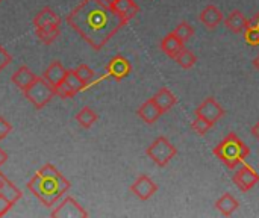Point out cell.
Instances as JSON below:
<instances>
[{
  "label": "cell",
  "instance_id": "4fadbf2b",
  "mask_svg": "<svg viewBox=\"0 0 259 218\" xmlns=\"http://www.w3.org/2000/svg\"><path fill=\"white\" fill-rule=\"evenodd\" d=\"M109 6L115 14H118L126 21L132 20L140 12V6L135 3V0H112Z\"/></svg>",
  "mask_w": 259,
  "mask_h": 218
},
{
  "label": "cell",
  "instance_id": "9c48e42d",
  "mask_svg": "<svg viewBox=\"0 0 259 218\" xmlns=\"http://www.w3.org/2000/svg\"><path fill=\"white\" fill-rule=\"evenodd\" d=\"M50 215L62 218H85L88 217V212L73 197H67L64 202L59 203L58 208H55L52 211Z\"/></svg>",
  "mask_w": 259,
  "mask_h": 218
},
{
  "label": "cell",
  "instance_id": "5b68a950",
  "mask_svg": "<svg viewBox=\"0 0 259 218\" xmlns=\"http://www.w3.org/2000/svg\"><path fill=\"white\" fill-rule=\"evenodd\" d=\"M146 155L158 165V167H167L170 161L178 155V149L168 141L165 137H158L147 149Z\"/></svg>",
  "mask_w": 259,
  "mask_h": 218
},
{
  "label": "cell",
  "instance_id": "1f68e13d",
  "mask_svg": "<svg viewBox=\"0 0 259 218\" xmlns=\"http://www.w3.org/2000/svg\"><path fill=\"white\" fill-rule=\"evenodd\" d=\"M11 61H12V56L6 52V49L3 46H0V71L3 68H6L11 64Z\"/></svg>",
  "mask_w": 259,
  "mask_h": 218
},
{
  "label": "cell",
  "instance_id": "d6986e66",
  "mask_svg": "<svg viewBox=\"0 0 259 218\" xmlns=\"http://www.w3.org/2000/svg\"><path fill=\"white\" fill-rule=\"evenodd\" d=\"M65 74H67V70L64 68V65H62L59 61H53V62L47 67V70L44 71V76H42V77H44L52 86H58V85L64 80Z\"/></svg>",
  "mask_w": 259,
  "mask_h": 218
},
{
  "label": "cell",
  "instance_id": "cb8c5ba5",
  "mask_svg": "<svg viewBox=\"0 0 259 218\" xmlns=\"http://www.w3.org/2000/svg\"><path fill=\"white\" fill-rule=\"evenodd\" d=\"M175 59H176V62H178L182 68H185V70L193 68V67L196 65V62H197V56H196L191 50H188V49H185V47L179 52V55H178Z\"/></svg>",
  "mask_w": 259,
  "mask_h": 218
},
{
  "label": "cell",
  "instance_id": "e0dca14e",
  "mask_svg": "<svg viewBox=\"0 0 259 218\" xmlns=\"http://www.w3.org/2000/svg\"><path fill=\"white\" fill-rule=\"evenodd\" d=\"M153 100H155V103L158 105V108L161 109V112L164 114V112H168L176 103H178V99H176V96L167 88V86H162L153 97H152Z\"/></svg>",
  "mask_w": 259,
  "mask_h": 218
},
{
  "label": "cell",
  "instance_id": "e575fe53",
  "mask_svg": "<svg viewBox=\"0 0 259 218\" xmlns=\"http://www.w3.org/2000/svg\"><path fill=\"white\" fill-rule=\"evenodd\" d=\"M6 159H8V155H6V152H3L2 149H0V167L6 162Z\"/></svg>",
  "mask_w": 259,
  "mask_h": 218
},
{
  "label": "cell",
  "instance_id": "f1b7e54d",
  "mask_svg": "<svg viewBox=\"0 0 259 218\" xmlns=\"http://www.w3.org/2000/svg\"><path fill=\"white\" fill-rule=\"evenodd\" d=\"M244 41H246L249 46H253V47L259 46V29L258 27L247 24V27H246V30H244Z\"/></svg>",
  "mask_w": 259,
  "mask_h": 218
},
{
  "label": "cell",
  "instance_id": "4dcf8cb0",
  "mask_svg": "<svg viewBox=\"0 0 259 218\" xmlns=\"http://www.w3.org/2000/svg\"><path fill=\"white\" fill-rule=\"evenodd\" d=\"M12 132V126L8 120H5L3 117H0V141L5 140L9 134Z\"/></svg>",
  "mask_w": 259,
  "mask_h": 218
},
{
  "label": "cell",
  "instance_id": "8992f818",
  "mask_svg": "<svg viewBox=\"0 0 259 218\" xmlns=\"http://www.w3.org/2000/svg\"><path fill=\"white\" fill-rule=\"evenodd\" d=\"M83 86L85 85L79 80V77L74 74V71L67 70L64 80L58 86H55V94L59 99H70V97H74L79 91H82Z\"/></svg>",
  "mask_w": 259,
  "mask_h": 218
},
{
  "label": "cell",
  "instance_id": "d590c367",
  "mask_svg": "<svg viewBox=\"0 0 259 218\" xmlns=\"http://www.w3.org/2000/svg\"><path fill=\"white\" fill-rule=\"evenodd\" d=\"M253 67H255V68L259 71V55L255 58V59H253Z\"/></svg>",
  "mask_w": 259,
  "mask_h": 218
},
{
  "label": "cell",
  "instance_id": "ffe728a7",
  "mask_svg": "<svg viewBox=\"0 0 259 218\" xmlns=\"http://www.w3.org/2000/svg\"><path fill=\"white\" fill-rule=\"evenodd\" d=\"M240 208V202L231 194V193H225L217 202H215V209L223 214L225 217H231L237 209Z\"/></svg>",
  "mask_w": 259,
  "mask_h": 218
},
{
  "label": "cell",
  "instance_id": "6da1fadb",
  "mask_svg": "<svg viewBox=\"0 0 259 218\" xmlns=\"http://www.w3.org/2000/svg\"><path fill=\"white\" fill-rule=\"evenodd\" d=\"M67 23L94 50H102L109 39L127 24L124 18L102 0H82L68 15Z\"/></svg>",
  "mask_w": 259,
  "mask_h": 218
},
{
  "label": "cell",
  "instance_id": "8fae6325",
  "mask_svg": "<svg viewBox=\"0 0 259 218\" xmlns=\"http://www.w3.org/2000/svg\"><path fill=\"white\" fill-rule=\"evenodd\" d=\"M131 191L135 197H138L140 200L146 202L149 200L152 196H155V193L158 191V185L146 175H141L132 185H131Z\"/></svg>",
  "mask_w": 259,
  "mask_h": 218
},
{
  "label": "cell",
  "instance_id": "52a82bcc",
  "mask_svg": "<svg viewBox=\"0 0 259 218\" xmlns=\"http://www.w3.org/2000/svg\"><path fill=\"white\" fill-rule=\"evenodd\" d=\"M232 181L240 188V191L247 193V191H250L253 187H256L259 184V175L250 165L244 164L238 171H235Z\"/></svg>",
  "mask_w": 259,
  "mask_h": 218
},
{
  "label": "cell",
  "instance_id": "d6a6232c",
  "mask_svg": "<svg viewBox=\"0 0 259 218\" xmlns=\"http://www.w3.org/2000/svg\"><path fill=\"white\" fill-rule=\"evenodd\" d=\"M250 132H252L253 138H255V140H258V141H259V120L256 121V123H255V126L252 127V130H250Z\"/></svg>",
  "mask_w": 259,
  "mask_h": 218
},
{
  "label": "cell",
  "instance_id": "f546056e",
  "mask_svg": "<svg viewBox=\"0 0 259 218\" xmlns=\"http://www.w3.org/2000/svg\"><path fill=\"white\" fill-rule=\"evenodd\" d=\"M12 206H14V202L5 194H0V217H5Z\"/></svg>",
  "mask_w": 259,
  "mask_h": 218
},
{
  "label": "cell",
  "instance_id": "484cf974",
  "mask_svg": "<svg viewBox=\"0 0 259 218\" xmlns=\"http://www.w3.org/2000/svg\"><path fill=\"white\" fill-rule=\"evenodd\" d=\"M173 33H175L178 38H181L184 42H187L188 39H191V38L194 36V27H193L190 23L182 21V23H179V24L175 27Z\"/></svg>",
  "mask_w": 259,
  "mask_h": 218
},
{
  "label": "cell",
  "instance_id": "2e32d148",
  "mask_svg": "<svg viewBox=\"0 0 259 218\" xmlns=\"http://www.w3.org/2000/svg\"><path fill=\"white\" fill-rule=\"evenodd\" d=\"M159 47H161V50H162L167 56H170V58L175 59V58L179 55V52L185 47V42H184L181 38H178L173 32H170V33H167V35L162 38Z\"/></svg>",
  "mask_w": 259,
  "mask_h": 218
},
{
  "label": "cell",
  "instance_id": "7402d4cb",
  "mask_svg": "<svg viewBox=\"0 0 259 218\" xmlns=\"http://www.w3.org/2000/svg\"><path fill=\"white\" fill-rule=\"evenodd\" d=\"M0 194H5L6 197H9L14 203L17 200H20L21 197V193L18 191V188L0 171Z\"/></svg>",
  "mask_w": 259,
  "mask_h": 218
},
{
  "label": "cell",
  "instance_id": "ba28073f",
  "mask_svg": "<svg viewBox=\"0 0 259 218\" xmlns=\"http://www.w3.org/2000/svg\"><path fill=\"white\" fill-rule=\"evenodd\" d=\"M196 115H200L215 124L222 117H225V109L214 97H208L199 105V108L196 109Z\"/></svg>",
  "mask_w": 259,
  "mask_h": 218
},
{
  "label": "cell",
  "instance_id": "5bb4252c",
  "mask_svg": "<svg viewBox=\"0 0 259 218\" xmlns=\"http://www.w3.org/2000/svg\"><path fill=\"white\" fill-rule=\"evenodd\" d=\"M199 20L202 24L208 29H215L223 21V14L215 5H208L203 8V11L199 14Z\"/></svg>",
  "mask_w": 259,
  "mask_h": 218
},
{
  "label": "cell",
  "instance_id": "ac0fdd59",
  "mask_svg": "<svg viewBox=\"0 0 259 218\" xmlns=\"http://www.w3.org/2000/svg\"><path fill=\"white\" fill-rule=\"evenodd\" d=\"M247 24H249V20H247V18L244 17V14H243L241 11H238V9L232 11V12L226 17V20H225V26H226L231 32H234V33H241V32H244L246 27H247Z\"/></svg>",
  "mask_w": 259,
  "mask_h": 218
},
{
  "label": "cell",
  "instance_id": "8d00e7d4",
  "mask_svg": "<svg viewBox=\"0 0 259 218\" xmlns=\"http://www.w3.org/2000/svg\"><path fill=\"white\" fill-rule=\"evenodd\" d=\"M102 2H105V3H111L112 0H102Z\"/></svg>",
  "mask_w": 259,
  "mask_h": 218
},
{
  "label": "cell",
  "instance_id": "30bf717a",
  "mask_svg": "<svg viewBox=\"0 0 259 218\" xmlns=\"http://www.w3.org/2000/svg\"><path fill=\"white\" fill-rule=\"evenodd\" d=\"M132 71V65L129 62L127 58L117 55L114 56L108 64H106V73L114 79V80H123L124 77H127Z\"/></svg>",
  "mask_w": 259,
  "mask_h": 218
},
{
  "label": "cell",
  "instance_id": "83f0119b",
  "mask_svg": "<svg viewBox=\"0 0 259 218\" xmlns=\"http://www.w3.org/2000/svg\"><path fill=\"white\" fill-rule=\"evenodd\" d=\"M212 126H214V124H212L211 121H208L206 118H203V117H200V115H196V120L191 123V129H193L197 135H200V137H203Z\"/></svg>",
  "mask_w": 259,
  "mask_h": 218
},
{
  "label": "cell",
  "instance_id": "836d02e7",
  "mask_svg": "<svg viewBox=\"0 0 259 218\" xmlns=\"http://www.w3.org/2000/svg\"><path fill=\"white\" fill-rule=\"evenodd\" d=\"M249 24H250V26H255V27H258L259 29V12L253 17V18L249 20Z\"/></svg>",
  "mask_w": 259,
  "mask_h": 218
},
{
  "label": "cell",
  "instance_id": "7c38bea8",
  "mask_svg": "<svg viewBox=\"0 0 259 218\" xmlns=\"http://www.w3.org/2000/svg\"><path fill=\"white\" fill-rule=\"evenodd\" d=\"M61 18L52 8H42L33 18V27L35 29H50V27H59Z\"/></svg>",
  "mask_w": 259,
  "mask_h": 218
},
{
  "label": "cell",
  "instance_id": "277c9868",
  "mask_svg": "<svg viewBox=\"0 0 259 218\" xmlns=\"http://www.w3.org/2000/svg\"><path fill=\"white\" fill-rule=\"evenodd\" d=\"M24 97L36 108L42 109L56 94H55V86H52L44 77H38L23 91Z\"/></svg>",
  "mask_w": 259,
  "mask_h": 218
},
{
  "label": "cell",
  "instance_id": "9a60e30c",
  "mask_svg": "<svg viewBox=\"0 0 259 218\" xmlns=\"http://www.w3.org/2000/svg\"><path fill=\"white\" fill-rule=\"evenodd\" d=\"M137 115H138L144 123L153 124V123L162 115V112H161V109L158 108V105L155 103V100H153V99H149V100H146V102L138 108Z\"/></svg>",
  "mask_w": 259,
  "mask_h": 218
},
{
  "label": "cell",
  "instance_id": "3957f363",
  "mask_svg": "<svg viewBox=\"0 0 259 218\" xmlns=\"http://www.w3.org/2000/svg\"><path fill=\"white\" fill-rule=\"evenodd\" d=\"M212 152L231 170H234L240 164H244V161L250 155V149L247 147V144L234 132H231L220 144H217Z\"/></svg>",
  "mask_w": 259,
  "mask_h": 218
},
{
  "label": "cell",
  "instance_id": "d4e9b609",
  "mask_svg": "<svg viewBox=\"0 0 259 218\" xmlns=\"http://www.w3.org/2000/svg\"><path fill=\"white\" fill-rule=\"evenodd\" d=\"M36 36L39 38L41 42L44 44H52L58 39V36L61 35V27H50V29H35Z\"/></svg>",
  "mask_w": 259,
  "mask_h": 218
},
{
  "label": "cell",
  "instance_id": "44dd1931",
  "mask_svg": "<svg viewBox=\"0 0 259 218\" xmlns=\"http://www.w3.org/2000/svg\"><path fill=\"white\" fill-rule=\"evenodd\" d=\"M35 79H36V76H35L26 65L20 67V68L12 74V77H11L12 83H14L18 90H21V91H24Z\"/></svg>",
  "mask_w": 259,
  "mask_h": 218
},
{
  "label": "cell",
  "instance_id": "74e56055",
  "mask_svg": "<svg viewBox=\"0 0 259 218\" xmlns=\"http://www.w3.org/2000/svg\"><path fill=\"white\" fill-rule=\"evenodd\" d=\"M2 2H3V0H0V3H2Z\"/></svg>",
  "mask_w": 259,
  "mask_h": 218
},
{
  "label": "cell",
  "instance_id": "4316f807",
  "mask_svg": "<svg viewBox=\"0 0 259 218\" xmlns=\"http://www.w3.org/2000/svg\"><path fill=\"white\" fill-rule=\"evenodd\" d=\"M74 71V74L79 77V80L87 86V85H90L91 82H93V79H94V71L87 65V64H80L77 68H74L73 70Z\"/></svg>",
  "mask_w": 259,
  "mask_h": 218
},
{
  "label": "cell",
  "instance_id": "7a4b0ae2",
  "mask_svg": "<svg viewBox=\"0 0 259 218\" xmlns=\"http://www.w3.org/2000/svg\"><path fill=\"white\" fill-rule=\"evenodd\" d=\"M27 188L44 206L52 208L70 190V182L52 164H47L29 181Z\"/></svg>",
  "mask_w": 259,
  "mask_h": 218
},
{
  "label": "cell",
  "instance_id": "603a6c76",
  "mask_svg": "<svg viewBox=\"0 0 259 218\" xmlns=\"http://www.w3.org/2000/svg\"><path fill=\"white\" fill-rule=\"evenodd\" d=\"M97 120H99V115H97L90 106H83V108L77 112V115H76V121H77L79 126L83 127V129H90Z\"/></svg>",
  "mask_w": 259,
  "mask_h": 218
}]
</instances>
